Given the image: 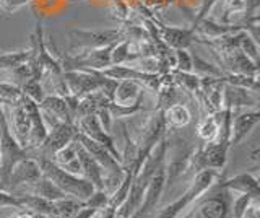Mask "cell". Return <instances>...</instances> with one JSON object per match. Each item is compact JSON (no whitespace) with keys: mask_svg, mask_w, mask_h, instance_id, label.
I'll use <instances>...</instances> for the list:
<instances>
[{"mask_svg":"<svg viewBox=\"0 0 260 218\" xmlns=\"http://www.w3.org/2000/svg\"><path fill=\"white\" fill-rule=\"evenodd\" d=\"M21 88L12 85V83H5V82H0V98L5 100L7 103H16L20 101L21 98Z\"/></svg>","mask_w":260,"mask_h":218,"instance_id":"obj_36","label":"cell"},{"mask_svg":"<svg viewBox=\"0 0 260 218\" xmlns=\"http://www.w3.org/2000/svg\"><path fill=\"white\" fill-rule=\"evenodd\" d=\"M29 157L28 150L16 140V137L12 134L10 127H8L5 112L2 108V139H0V182L4 184L7 189L8 185V177L13 166L18 163L20 160ZM8 191V189H7Z\"/></svg>","mask_w":260,"mask_h":218,"instance_id":"obj_5","label":"cell"},{"mask_svg":"<svg viewBox=\"0 0 260 218\" xmlns=\"http://www.w3.org/2000/svg\"><path fill=\"white\" fill-rule=\"evenodd\" d=\"M249 157H250L252 161H255V163H258V161H260V148H258L257 140L252 143V147L249 148Z\"/></svg>","mask_w":260,"mask_h":218,"instance_id":"obj_44","label":"cell"},{"mask_svg":"<svg viewBox=\"0 0 260 218\" xmlns=\"http://www.w3.org/2000/svg\"><path fill=\"white\" fill-rule=\"evenodd\" d=\"M29 2H32V0H0V9L7 13H15Z\"/></svg>","mask_w":260,"mask_h":218,"instance_id":"obj_39","label":"cell"},{"mask_svg":"<svg viewBox=\"0 0 260 218\" xmlns=\"http://www.w3.org/2000/svg\"><path fill=\"white\" fill-rule=\"evenodd\" d=\"M75 148H77L80 166H81V176L91 182L94 185V189H103L104 188V169L78 142H75Z\"/></svg>","mask_w":260,"mask_h":218,"instance_id":"obj_17","label":"cell"},{"mask_svg":"<svg viewBox=\"0 0 260 218\" xmlns=\"http://www.w3.org/2000/svg\"><path fill=\"white\" fill-rule=\"evenodd\" d=\"M221 188L228 191H234L239 194H249L252 197H258L260 189H258V176L252 173H239L233 177H221L218 181Z\"/></svg>","mask_w":260,"mask_h":218,"instance_id":"obj_18","label":"cell"},{"mask_svg":"<svg viewBox=\"0 0 260 218\" xmlns=\"http://www.w3.org/2000/svg\"><path fill=\"white\" fill-rule=\"evenodd\" d=\"M41 176H43V173H41L38 160L32 157H26V158L20 160L18 163L13 166L10 177H8L7 189L13 192L15 189L23 188V185L36 182Z\"/></svg>","mask_w":260,"mask_h":218,"instance_id":"obj_12","label":"cell"},{"mask_svg":"<svg viewBox=\"0 0 260 218\" xmlns=\"http://www.w3.org/2000/svg\"><path fill=\"white\" fill-rule=\"evenodd\" d=\"M5 104H7V101H5V100H2V98H0V108H4Z\"/></svg>","mask_w":260,"mask_h":218,"instance_id":"obj_48","label":"cell"},{"mask_svg":"<svg viewBox=\"0 0 260 218\" xmlns=\"http://www.w3.org/2000/svg\"><path fill=\"white\" fill-rule=\"evenodd\" d=\"M93 213H94V208H88V207L83 205V207H81V208L78 210L77 215L73 216V218H89Z\"/></svg>","mask_w":260,"mask_h":218,"instance_id":"obj_45","label":"cell"},{"mask_svg":"<svg viewBox=\"0 0 260 218\" xmlns=\"http://www.w3.org/2000/svg\"><path fill=\"white\" fill-rule=\"evenodd\" d=\"M89 218H116V208H112V207L108 205L104 208L94 210V213Z\"/></svg>","mask_w":260,"mask_h":218,"instance_id":"obj_42","label":"cell"},{"mask_svg":"<svg viewBox=\"0 0 260 218\" xmlns=\"http://www.w3.org/2000/svg\"><path fill=\"white\" fill-rule=\"evenodd\" d=\"M192 55V72L197 74L199 77H221L223 70L219 69L215 64H210L208 60L202 59L197 54H190Z\"/></svg>","mask_w":260,"mask_h":218,"instance_id":"obj_29","label":"cell"},{"mask_svg":"<svg viewBox=\"0 0 260 218\" xmlns=\"http://www.w3.org/2000/svg\"><path fill=\"white\" fill-rule=\"evenodd\" d=\"M39 108L49 112V114L54 116L57 120H60V122L75 124V116H73V112L70 111L67 101H65L62 96L46 95L44 100L39 103Z\"/></svg>","mask_w":260,"mask_h":218,"instance_id":"obj_19","label":"cell"},{"mask_svg":"<svg viewBox=\"0 0 260 218\" xmlns=\"http://www.w3.org/2000/svg\"><path fill=\"white\" fill-rule=\"evenodd\" d=\"M162 116H165L166 129H184L189 126L192 120L190 109L187 108L184 103H177L166 108L162 111Z\"/></svg>","mask_w":260,"mask_h":218,"instance_id":"obj_21","label":"cell"},{"mask_svg":"<svg viewBox=\"0 0 260 218\" xmlns=\"http://www.w3.org/2000/svg\"><path fill=\"white\" fill-rule=\"evenodd\" d=\"M260 205H258V197L250 202V205L247 207L246 213L242 215V218H260Z\"/></svg>","mask_w":260,"mask_h":218,"instance_id":"obj_41","label":"cell"},{"mask_svg":"<svg viewBox=\"0 0 260 218\" xmlns=\"http://www.w3.org/2000/svg\"><path fill=\"white\" fill-rule=\"evenodd\" d=\"M77 127L75 124H67V122H59L52 127H49V132L46 140L43 142V145L35 151L36 155H32V158H46V160H52V157L57 151L62 150L65 145H69L70 142H73L77 135Z\"/></svg>","mask_w":260,"mask_h":218,"instance_id":"obj_7","label":"cell"},{"mask_svg":"<svg viewBox=\"0 0 260 218\" xmlns=\"http://www.w3.org/2000/svg\"><path fill=\"white\" fill-rule=\"evenodd\" d=\"M109 10L114 18L122 21L128 20V7L124 0H109Z\"/></svg>","mask_w":260,"mask_h":218,"instance_id":"obj_37","label":"cell"},{"mask_svg":"<svg viewBox=\"0 0 260 218\" xmlns=\"http://www.w3.org/2000/svg\"><path fill=\"white\" fill-rule=\"evenodd\" d=\"M260 122V112L258 109H247V111H233V120H231V137L230 145H239L246 137L254 131L257 124Z\"/></svg>","mask_w":260,"mask_h":218,"instance_id":"obj_13","label":"cell"},{"mask_svg":"<svg viewBox=\"0 0 260 218\" xmlns=\"http://www.w3.org/2000/svg\"><path fill=\"white\" fill-rule=\"evenodd\" d=\"M41 173L46 176L47 179H51L57 188H59L63 194H67L69 197L77 199L80 202H85L94 191V185L85 179L83 176L72 174L69 171H65L60 166H57L52 160L39 158L38 160Z\"/></svg>","mask_w":260,"mask_h":218,"instance_id":"obj_3","label":"cell"},{"mask_svg":"<svg viewBox=\"0 0 260 218\" xmlns=\"http://www.w3.org/2000/svg\"><path fill=\"white\" fill-rule=\"evenodd\" d=\"M31 49L21 51H10V52H0V69H13L26 64L29 60Z\"/></svg>","mask_w":260,"mask_h":218,"instance_id":"obj_28","label":"cell"},{"mask_svg":"<svg viewBox=\"0 0 260 218\" xmlns=\"http://www.w3.org/2000/svg\"><path fill=\"white\" fill-rule=\"evenodd\" d=\"M238 49L246 54L250 60H254V62L258 64V43L249 33H246V31H242Z\"/></svg>","mask_w":260,"mask_h":218,"instance_id":"obj_32","label":"cell"},{"mask_svg":"<svg viewBox=\"0 0 260 218\" xmlns=\"http://www.w3.org/2000/svg\"><path fill=\"white\" fill-rule=\"evenodd\" d=\"M96 117H98V120H100V124H101V127L104 129V131L111 134L112 116H111V112L108 111V108H101L100 111L96 112Z\"/></svg>","mask_w":260,"mask_h":218,"instance_id":"obj_40","label":"cell"},{"mask_svg":"<svg viewBox=\"0 0 260 218\" xmlns=\"http://www.w3.org/2000/svg\"><path fill=\"white\" fill-rule=\"evenodd\" d=\"M69 36L78 41L81 49H98V47L112 46L122 41L120 29H106V31H88V29H72Z\"/></svg>","mask_w":260,"mask_h":218,"instance_id":"obj_11","label":"cell"},{"mask_svg":"<svg viewBox=\"0 0 260 218\" xmlns=\"http://www.w3.org/2000/svg\"><path fill=\"white\" fill-rule=\"evenodd\" d=\"M21 93L24 95V96H28L29 100H32L35 103H41L44 100V96H46V93H44V86H43V82H39V80H36V78H28L26 82H24L21 86Z\"/></svg>","mask_w":260,"mask_h":218,"instance_id":"obj_31","label":"cell"},{"mask_svg":"<svg viewBox=\"0 0 260 218\" xmlns=\"http://www.w3.org/2000/svg\"><path fill=\"white\" fill-rule=\"evenodd\" d=\"M165 189H166V171H165V163H162L156 168V171L153 173L151 179L145 189L142 204L132 218H143L146 215H150L153 210L156 208Z\"/></svg>","mask_w":260,"mask_h":218,"instance_id":"obj_9","label":"cell"},{"mask_svg":"<svg viewBox=\"0 0 260 218\" xmlns=\"http://www.w3.org/2000/svg\"><path fill=\"white\" fill-rule=\"evenodd\" d=\"M106 108L111 112L112 119H120V117H134L138 112L143 111V98L138 100L137 103L130 104V106H124V104H117L114 101H109L106 104Z\"/></svg>","mask_w":260,"mask_h":218,"instance_id":"obj_26","label":"cell"},{"mask_svg":"<svg viewBox=\"0 0 260 218\" xmlns=\"http://www.w3.org/2000/svg\"><path fill=\"white\" fill-rule=\"evenodd\" d=\"M230 145L210 140L203 142V145L195 148L190 158V169L195 173L203 171V169H215V171H221L226 166L228 161V151H230Z\"/></svg>","mask_w":260,"mask_h":218,"instance_id":"obj_6","label":"cell"},{"mask_svg":"<svg viewBox=\"0 0 260 218\" xmlns=\"http://www.w3.org/2000/svg\"><path fill=\"white\" fill-rule=\"evenodd\" d=\"M75 142H78L81 147H83L89 155H91L98 163H100V166L104 169V177L108 176H116V174H120L124 173V168H122V165L119 163V161L114 158L108 148H104L101 143H98L94 140H91L89 137L83 135L77 132L75 139H73Z\"/></svg>","mask_w":260,"mask_h":218,"instance_id":"obj_10","label":"cell"},{"mask_svg":"<svg viewBox=\"0 0 260 218\" xmlns=\"http://www.w3.org/2000/svg\"><path fill=\"white\" fill-rule=\"evenodd\" d=\"M169 74L173 77V82L185 93L195 95L199 91L200 77L197 74H193V72H179V70H171Z\"/></svg>","mask_w":260,"mask_h":218,"instance_id":"obj_24","label":"cell"},{"mask_svg":"<svg viewBox=\"0 0 260 218\" xmlns=\"http://www.w3.org/2000/svg\"><path fill=\"white\" fill-rule=\"evenodd\" d=\"M52 161L60 166L65 171H69L72 174H78L81 176V166H80V161L77 157V148H75V142H70L69 145H65L62 150H59L52 157Z\"/></svg>","mask_w":260,"mask_h":218,"instance_id":"obj_22","label":"cell"},{"mask_svg":"<svg viewBox=\"0 0 260 218\" xmlns=\"http://www.w3.org/2000/svg\"><path fill=\"white\" fill-rule=\"evenodd\" d=\"M246 5V17H252V15H258L260 10V0H244Z\"/></svg>","mask_w":260,"mask_h":218,"instance_id":"obj_43","label":"cell"},{"mask_svg":"<svg viewBox=\"0 0 260 218\" xmlns=\"http://www.w3.org/2000/svg\"><path fill=\"white\" fill-rule=\"evenodd\" d=\"M254 199H257V197H252L249 194H241L238 199H233L230 218H242V215L246 213L247 207L250 205V202Z\"/></svg>","mask_w":260,"mask_h":218,"instance_id":"obj_34","label":"cell"},{"mask_svg":"<svg viewBox=\"0 0 260 218\" xmlns=\"http://www.w3.org/2000/svg\"><path fill=\"white\" fill-rule=\"evenodd\" d=\"M221 80L224 83H230L234 86H241L246 88L249 91H258V77H249V75H242V74H231V72H223Z\"/></svg>","mask_w":260,"mask_h":218,"instance_id":"obj_25","label":"cell"},{"mask_svg":"<svg viewBox=\"0 0 260 218\" xmlns=\"http://www.w3.org/2000/svg\"><path fill=\"white\" fill-rule=\"evenodd\" d=\"M21 210H26L29 213L36 215H47V216H57L54 202L46 200L39 196H32V194H24V196H18Z\"/></svg>","mask_w":260,"mask_h":218,"instance_id":"obj_23","label":"cell"},{"mask_svg":"<svg viewBox=\"0 0 260 218\" xmlns=\"http://www.w3.org/2000/svg\"><path fill=\"white\" fill-rule=\"evenodd\" d=\"M216 55V54H215ZM218 64L223 72H231V74H242L249 77H258V64L250 60L246 54L239 49H234L224 55H216Z\"/></svg>","mask_w":260,"mask_h":218,"instance_id":"obj_14","label":"cell"},{"mask_svg":"<svg viewBox=\"0 0 260 218\" xmlns=\"http://www.w3.org/2000/svg\"><path fill=\"white\" fill-rule=\"evenodd\" d=\"M231 202V191L215 182L205 194H202L193 202V207L189 212L182 213L179 218H230Z\"/></svg>","mask_w":260,"mask_h":218,"instance_id":"obj_4","label":"cell"},{"mask_svg":"<svg viewBox=\"0 0 260 218\" xmlns=\"http://www.w3.org/2000/svg\"><path fill=\"white\" fill-rule=\"evenodd\" d=\"M166 153H165V171L166 185L174 184L190 171V158L195 151L193 142L182 134H177L176 129H166Z\"/></svg>","mask_w":260,"mask_h":218,"instance_id":"obj_1","label":"cell"},{"mask_svg":"<svg viewBox=\"0 0 260 218\" xmlns=\"http://www.w3.org/2000/svg\"><path fill=\"white\" fill-rule=\"evenodd\" d=\"M197 137L202 142L216 140V137H218V120H216L215 112H213V114H207V117H203L199 122Z\"/></svg>","mask_w":260,"mask_h":218,"instance_id":"obj_27","label":"cell"},{"mask_svg":"<svg viewBox=\"0 0 260 218\" xmlns=\"http://www.w3.org/2000/svg\"><path fill=\"white\" fill-rule=\"evenodd\" d=\"M252 93L254 91H249L246 88L234 86V85L223 82L221 109H231V111H239L242 108L255 109L258 100H257V96H254Z\"/></svg>","mask_w":260,"mask_h":218,"instance_id":"obj_15","label":"cell"},{"mask_svg":"<svg viewBox=\"0 0 260 218\" xmlns=\"http://www.w3.org/2000/svg\"><path fill=\"white\" fill-rule=\"evenodd\" d=\"M0 139H2V108H0Z\"/></svg>","mask_w":260,"mask_h":218,"instance_id":"obj_47","label":"cell"},{"mask_svg":"<svg viewBox=\"0 0 260 218\" xmlns=\"http://www.w3.org/2000/svg\"><path fill=\"white\" fill-rule=\"evenodd\" d=\"M143 86L137 82V80L127 78V80H119L116 91H114V103L124 104V106H130V104L137 103L138 100L143 98Z\"/></svg>","mask_w":260,"mask_h":218,"instance_id":"obj_20","label":"cell"},{"mask_svg":"<svg viewBox=\"0 0 260 218\" xmlns=\"http://www.w3.org/2000/svg\"><path fill=\"white\" fill-rule=\"evenodd\" d=\"M158 31H159V36L162 39L168 47H171L173 51L176 49H189V47L193 44V39H195V28H181V26H166V25H161L158 21Z\"/></svg>","mask_w":260,"mask_h":218,"instance_id":"obj_16","label":"cell"},{"mask_svg":"<svg viewBox=\"0 0 260 218\" xmlns=\"http://www.w3.org/2000/svg\"><path fill=\"white\" fill-rule=\"evenodd\" d=\"M54 207H55L57 218H73L77 215L78 210L83 207V202L72 199V197H63L60 200H55Z\"/></svg>","mask_w":260,"mask_h":218,"instance_id":"obj_30","label":"cell"},{"mask_svg":"<svg viewBox=\"0 0 260 218\" xmlns=\"http://www.w3.org/2000/svg\"><path fill=\"white\" fill-rule=\"evenodd\" d=\"M8 218H32V215L29 212H26V210H18V212L10 215Z\"/></svg>","mask_w":260,"mask_h":218,"instance_id":"obj_46","label":"cell"},{"mask_svg":"<svg viewBox=\"0 0 260 218\" xmlns=\"http://www.w3.org/2000/svg\"><path fill=\"white\" fill-rule=\"evenodd\" d=\"M0 208H16L21 210V204L18 196H15L10 191L0 189Z\"/></svg>","mask_w":260,"mask_h":218,"instance_id":"obj_38","label":"cell"},{"mask_svg":"<svg viewBox=\"0 0 260 218\" xmlns=\"http://www.w3.org/2000/svg\"><path fill=\"white\" fill-rule=\"evenodd\" d=\"M83 205L88 208H94V210L108 207L109 205V194L104 189H94L91 196L83 202Z\"/></svg>","mask_w":260,"mask_h":218,"instance_id":"obj_33","label":"cell"},{"mask_svg":"<svg viewBox=\"0 0 260 218\" xmlns=\"http://www.w3.org/2000/svg\"><path fill=\"white\" fill-rule=\"evenodd\" d=\"M179 72H192V55L187 49L174 51V69Z\"/></svg>","mask_w":260,"mask_h":218,"instance_id":"obj_35","label":"cell"},{"mask_svg":"<svg viewBox=\"0 0 260 218\" xmlns=\"http://www.w3.org/2000/svg\"><path fill=\"white\" fill-rule=\"evenodd\" d=\"M221 177H223L221 171H215V169H203V171L195 173L190 185L185 189L182 196L177 197L174 202H171V204H168L166 207H162L153 218H179L185 210H189L192 207V204L202 194H205Z\"/></svg>","mask_w":260,"mask_h":218,"instance_id":"obj_2","label":"cell"},{"mask_svg":"<svg viewBox=\"0 0 260 218\" xmlns=\"http://www.w3.org/2000/svg\"><path fill=\"white\" fill-rule=\"evenodd\" d=\"M75 127H77V131L80 134L89 137L91 140L101 143L104 148H108L111 155L120 163V161H122V155H120V151L116 147V142H114L112 135L109 132H106L104 129L101 127V124H100V120H98L96 114H89V116H83V117L75 119Z\"/></svg>","mask_w":260,"mask_h":218,"instance_id":"obj_8","label":"cell"}]
</instances>
